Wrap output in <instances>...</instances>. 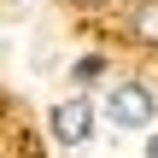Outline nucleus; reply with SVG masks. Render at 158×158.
Here are the masks:
<instances>
[{
    "mask_svg": "<svg viewBox=\"0 0 158 158\" xmlns=\"http://www.w3.org/2000/svg\"><path fill=\"white\" fill-rule=\"evenodd\" d=\"M106 117L111 129H158V94L147 82H117L106 94Z\"/></svg>",
    "mask_w": 158,
    "mask_h": 158,
    "instance_id": "f257e3e1",
    "label": "nucleus"
},
{
    "mask_svg": "<svg viewBox=\"0 0 158 158\" xmlns=\"http://www.w3.org/2000/svg\"><path fill=\"white\" fill-rule=\"evenodd\" d=\"M47 129H53L59 147H88V141H94V100H82V94L59 100V106L47 111Z\"/></svg>",
    "mask_w": 158,
    "mask_h": 158,
    "instance_id": "f03ea898",
    "label": "nucleus"
},
{
    "mask_svg": "<svg viewBox=\"0 0 158 158\" xmlns=\"http://www.w3.org/2000/svg\"><path fill=\"white\" fill-rule=\"evenodd\" d=\"M123 29H129V41L158 47V0H129L123 6Z\"/></svg>",
    "mask_w": 158,
    "mask_h": 158,
    "instance_id": "7ed1b4c3",
    "label": "nucleus"
},
{
    "mask_svg": "<svg viewBox=\"0 0 158 158\" xmlns=\"http://www.w3.org/2000/svg\"><path fill=\"white\" fill-rule=\"evenodd\" d=\"M76 82H94V76H106V53H88V59H76V70H70Z\"/></svg>",
    "mask_w": 158,
    "mask_h": 158,
    "instance_id": "20e7f679",
    "label": "nucleus"
},
{
    "mask_svg": "<svg viewBox=\"0 0 158 158\" xmlns=\"http://www.w3.org/2000/svg\"><path fill=\"white\" fill-rule=\"evenodd\" d=\"M70 6H82V12H100V6H106V0H70Z\"/></svg>",
    "mask_w": 158,
    "mask_h": 158,
    "instance_id": "39448f33",
    "label": "nucleus"
},
{
    "mask_svg": "<svg viewBox=\"0 0 158 158\" xmlns=\"http://www.w3.org/2000/svg\"><path fill=\"white\" fill-rule=\"evenodd\" d=\"M147 158H158V129H152V135H147Z\"/></svg>",
    "mask_w": 158,
    "mask_h": 158,
    "instance_id": "423d86ee",
    "label": "nucleus"
}]
</instances>
